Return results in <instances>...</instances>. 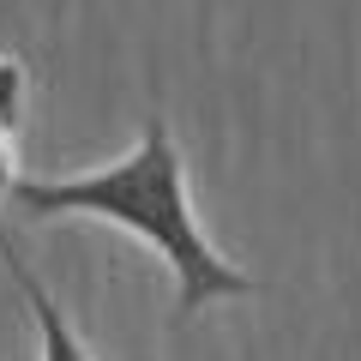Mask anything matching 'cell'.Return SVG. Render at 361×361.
<instances>
[{"label": "cell", "mask_w": 361, "mask_h": 361, "mask_svg": "<svg viewBox=\"0 0 361 361\" xmlns=\"http://www.w3.org/2000/svg\"><path fill=\"white\" fill-rule=\"evenodd\" d=\"M0 265H6V277H13V289L25 295V307H30V319H37V337H42V361H90V349H85V337L73 331V319L61 313V301L42 289V277L18 259V247L6 241V229H0Z\"/></svg>", "instance_id": "2"}, {"label": "cell", "mask_w": 361, "mask_h": 361, "mask_svg": "<svg viewBox=\"0 0 361 361\" xmlns=\"http://www.w3.org/2000/svg\"><path fill=\"white\" fill-rule=\"evenodd\" d=\"M18 121H25V66L0 54V193L13 187V157H18Z\"/></svg>", "instance_id": "3"}, {"label": "cell", "mask_w": 361, "mask_h": 361, "mask_svg": "<svg viewBox=\"0 0 361 361\" xmlns=\"http://www.w3.org/2000/svg\"><path fill=\"white\" fill-rule=\"evenodd\" d=\"M13 211L37 223L54 217H90V223H109V229H127L133 241H145L169 271H175V313L193 319V313L217 307V301H241L253 295V277L241 265L211 247V235L199 229L193 217V199H187V163L175 151V133H169L163 115L145 121L139 145H133L121 163L109 169H90V175H18L6 187Z\"/></svg>", "instance_id": "1"}]
</instances>
